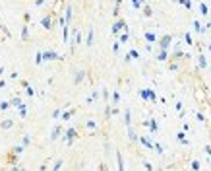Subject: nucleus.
Segmentation results:
<instances>
[{
	"label": "nucleus",
	"mask_w": 211,
	"mask_h": 171,
	"mask_svg": "<svg viewBox=\"0 0 211 171\" xmlns=\"http://www.w3.org/2000/svg\"><path fill=\"white\" fill-rule=\"evenodd\" d=\"M23 152V144L22 146H16V148H14V154H22Z\"/></svg>",
	"instance_id": "obj_10"
},
{
	"label": "nucleus",
	"mask_w": 211,
	"mask_h": 171,
	"mask_svg": "<svg viewBox=\"0 0 211 171\" xmlns=\"http://www.w3.org/2000/svg\"><path fill=\"white\" fill-rule=\"evenodd\" d=\"M22 105H23V103H22V99H19V97H16V99H12V107H18V109H19V107H22Z\"/></svg>",
	"instance_id": "obj_5"
},
{
	"label": "nucleus",
	"mask_w": 211,
	"mask_h": 171,
	"mask_svg": "<svg viewBox=\"0 0 211 171\" xmlns=\"http://www.w3.org/2000/svg\"><path fill=\"white\" fill-rule=\"evenodd\" d=\"M0 127H2V128H12V127H14V123L8 119V121H2V123H0Z\"/></svg>",
	"instance_id": "obj_4"
},
{
	"label": "nucleus",
	"mask_w": 211,
	"mask_h": 171,
	"mask_svg": "<svg viewBox=\"0 0 211 171\" xmlns=\"http://www.w3.org/2000/svg\"><path fill=\"white\" fill-rule=\"evenodd\" d=\"M41 23H43L45 29H51V26H52V23H51V18H48V16H45V18L41 20Z\"/></svg>",
	"instance_id": "obj_2"
},
{
	"label": "nucleus",
	"mask_w": 211,
	"mask_h": 171,
	"mask_svg": "<svg viewBox=\"0 0 211 171\" xmlns=\"http://www.w3.org/2000/svg\"><path fill=\"white\" fill-rule=\"evenodd\" d=\"M2 31H4V35H6V37H10V31L6 29V26H2Z\"/></svg>",
	"instance_id": "obj_12"
},
{
	"label": "nucleus",
	"mask_w": 211,
	"mask_h": 171,
	"mask_svg": "<svg viewBox=\"0 0 211 171\" xmlns=\"http://www.w3.org/2000/svg\"><path fill=\"white\" fill-rule=\"evenodd\" d=\"M43 58L45 60H56V58H58V55H56L54 51H45L43 52Z\"/></svg>",
	"instance_id": "obj_1"
},
{
	"label": "nucleus",
	"mask_w": 211,
	"mask_h": 171,
	"mask_svg": "<svg viewBox=\"0 0 211 171\" xmlns=\"http://www.w3.org/2000/svg\"><path fill=\"white\" fill-rule=\"evenodd\" d=\"M25 93H27V95H33V93H35V89H33L31 86H27V88H25Z\"/></svg>",
	"instance_id": "obj_9"
},
{
	"label": "nucleus",
	"mask_w": 211,
	"mask_h": 171,
	"mask_svg": "<svg viewBox=\"0 0 211 171\" xmlns=\"http://www.w3.org/2000/svg\"><path fill=\"white\" fill-rule=\"evenodd\" d=\"M10 107H12V103H6V101H4V103H0V109H2V111H8Z\"/></svg>",
	"instance_id": "obj_7"
},
{
	"label": "nucleus",
	"mask_w": 211,
	"mask_h": 171,
	"mask_svg": "<svg viewBox=\"0 0 211 171\" xmlns=\"http://www.w3.org/2000/svg\"><path fill=\"white\" fill-rule=\"evenodd\" d=\"M22 39H23V41H27V39H29V27H23V29H22Z\"/></svg>",
	"instance_id": "obj_3"
},
{
	"label": "nucleus",
	"mask_w": 211,
	"mask_h": 171,
	"mask_svg": "<svg viewBox=\"0 0 211 171\" xmlns=\"http://www.w3.org/2000/svg\"><path fill=\"white\" fill-rule=\"evenodd\" d=\"M58 134H60V127H56L54 130H52V140H54V138L58 136Z\"/></svg>",
	"instance_id": "obj_8"
},
{
	"label": "nucleus",
	"mask_w": 211,
	"mask_h": 171,
	"mask_svg": "<svg viewBox=\"0 0 211 171\" xmlns=\"http://www.w3.org/2000/svg\"><path fill=\"white\" fill-rule=\"evenodd\" d=\"M31 142V136H23V146H29Z\"/></svg>",
	"instance_id": "obj_11"
},
{
	"label": "nucleus",
	"mask_w": 211,
	"mask_h": 171,
	"mask_svg": "<svg viewBox=\"0 0 211 171\" xmlns=\"http://www.w3.org/2000/svg\"><path fill=\"white\" fill-rule=\"evenodd\" d=\"M43 2H45V0H35V6H41Z\"/></svg>",
	"instance_id": "obj_13"
},
{
	"label": "nucleus",
	"mask_w": 211,
	"mask_h": 171,
	"mask_svg": "<svg viewBox=\"0 0 211 171\" xmlns=\"http://www.w3.org/2000/svg\"><path fill=\"white\" fill-rule=\"evenodd\" d=\"M43 52H37V56H35V64H41V62H43Z\"/></svg>",
	"instance_id": "obj_6"
}]
</instances>
